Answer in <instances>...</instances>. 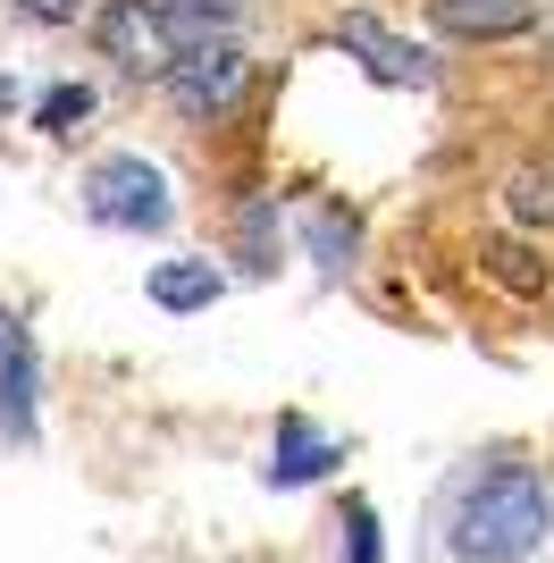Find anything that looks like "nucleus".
Masks as SVG:
<instances>
[{"instance_id": "nucleus-1", "label": "nucleus", "mask_w": 554, "mask_h": 563, "mask_svg": "<svg viewBox=\"0 0 554 563\" xmlns=\"http://www.w3.org/2000/svg\"><path fill=\"white\" fill-rule=\"evenodd\" d=\"M546 530H554V496L530 463H496L479 479H462L454 521H445L462 563H530L546 547Z\"/></svg>"}, {"instance_id": "nucleus-2", "label": "nucleus", "mask_w": 554, "mask_h": 563, "mask_svg": "<svg viewBox=\"0 0 554 563\" xmlns=\"http://www.w3.org/2000/svg\"><path fill=\"white\" fill-rule=\"evenodd\" d=\"M85 194H92V219L101 228H168V177L152 161H135V152H110V161L85 177Z\"/></svg>"}, {"instance_id": "nucleus-3", "label": "nucleus", "mask_w": 554, "mask_h": 563, "mask_svg": "<svg viewBox=\"0 0 554 563\" xmlns=\"http://www.w3.org/2000/svg\"><path fill=\"white\" fill-rule=\"evenodd\" d=\"M235 93H244V51L235 43H193L168 68V101H177L185 118H228Z\"/></svg>"}, {"instance_id": "nucleus-4", "label": "nucleus", "mask_w": 554, "mask_h": 563, "mask_svg": "<svg viewBox=\"0 0 554 563\" xmlns=\"http://www.w3.org/2000/svg\"><path fill=\"white\" fill-rule=\"evenodd\" d=\"M101 51H110L118 68H177L185 51H177V34H168V9L160 0H110V9H101Z\"/></svg>"}, {"instance_id": "nucleus-5", "label": "nucleus", "mask_w": 554, "mask_h": 563, "mask_svg": "<svg viewBox=\"0 0 554 563\" xmlns=\"http://www.w3.org/2000/svg\"><path fill=\"white\" fill-rule=\"evenodd\" d=\"M336 43H345V51H362L378 85H429V51H412L403 34H387V25L369 18V9H353V18L336 25Z\"/></svg>"}, {"instance_id": "nucleus-6", "label": "nucleus", "mask_w": 554, "mask_h": 563, "mask_svg": "<svg viewBox=\"0 0 554 563\" xmlns=\"http://www.w3.org/2000/svg\"><path fill=\"white\" fill-rule=\"evenodd\" d=\"M0 438H34V336L0 311Z\"/></svg>"}, {"instance_id": "nucleus-7", "label": "nucleus", "mask_w": 554, "mask_h": 563, "mask_svg": "<svg viewBox=\"0 0 554 563\" xmlns=\"http://www.w3.org/2000/svg\"><path fill=\"white\" fill-rule=\"evenodd\" d=\"M429 25L462 34V43H505V34L538 25V0H429Z\"/></svg>"}, {"instance_id": "nucleus-8", "label": "nucleus", "mask_w": 554, "mask_h": 563, "mask_svg": "<svg viewBox=\"0 0 554 563\" xmlns=\"http://www.w3.org/2000/svg\"><path fill=\"white\" fill-rule=\"evenodd\" d=\"M336 463H345V446H328V438H320L311 421H302V412H286V421H277L269 488H311V479H328Z\"/></svg>"}, {"instance_id": "nucleus-9", "label": "nucleus", "mask_w": 554, "mask_h": 563, "mask_svg": "<svg viewBox=\"0 0 554 563\" xmlns=\"http://www.w3.org/2000/svg\"><path fill=\"white\" fill-rule=\"evenodd\" d=\"M152 303H160V311L219 303V269H210V261H160V269H152Z\"/></svg>"}, {"instance_id": "nucleus-10", "label": "nucleus", "mask_w": 554, "mask_h": 563, "mask_svg": "<svg viewBox=\"0 0 554 563\" xmlns=\"http://www.w3.org/2000/svg\"><path fill=\"white\" fill-rule=\"evenodd\" d=\"M168 9V34H177V51L193 43H228V0H160Z\"/></svg>"}, {"instance_id": "nucleus-11", "label": "nucleus", "mask_w": 554, "mask_h": 563, "mask_svg": "<svg viewBox=\"0 0 554 563\" xmlns=\"http://www.w3.org/2000/svg\"><path fill=\"white\" fill-rule=\"evenodd\" d=\"M505 211L521 219V228H554V168H512Z\"/></svg>"}, {"instance_id": "nucleus-12", "label": "nucleus", "mask_w": 554, "mask_h": 563, "mask_svg": "<svg viewBox=\"0 0 554 563\" xmlns=\"http://www.w3.org/2000/svg\"><path fill=\"white\" fill-rule=\"evenodd\" d=\"M34 118H43L51 135H76V118H92V85H51Z\"/></svg>"}, {"instance_id": "nucleus-13", "label": "nucleus", "mask_w": 554, "mask_h": 563, "mask_svg": "<svg viewBox=\"0 0 554 563\" xmlns=\"http://www.w3.org/2000/svg\"><path fill=\"white\" fill-rule=\"evenodd\" d=\"M345 563H378V514H369V505L345 514Z\"/></svg>"}, {"instance_id": "nucleus-14", "label": "nucleus", "mask_w": 554, "mask_h": 563, "mask_svg": "<svg viewBox=\"0 0 554 563\" xmlns=\"http://www.w3.org/2000/svg\"><path fill=\"white\" fill-rule=\"evenodd\" d=\"M487 269H496L505 286H521V295L538 286V269H530V253H521V244H487Z\"/></svg>"}, {"instance_id": "nucleus-15", "label": "nucleus", "mask_w": 554, "mask_h": 563, "mask_svg": "<svg viewBox=\"0 0 554 563\" xmlns=\"http://www.w3.org/2000/svg\"><path fill=\"white\" fill-rule=\"evenodd\" d=\"M18 9H25V18H43V25H76L92 0H18Z\"/></svg>"}]
</instances>
